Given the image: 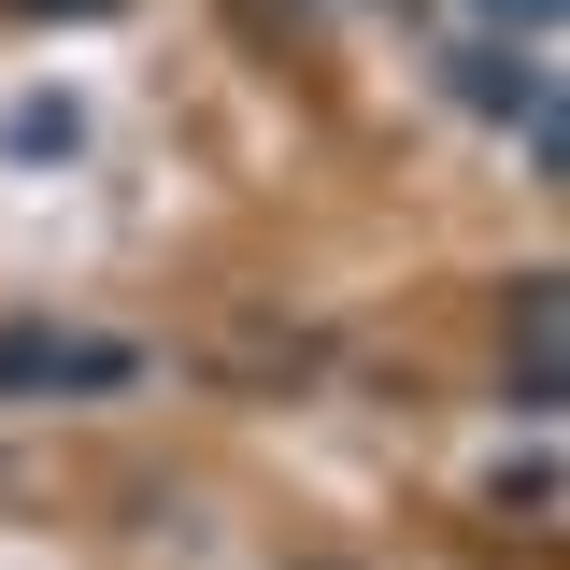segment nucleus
<instances>
[{"mask_svg": "<svg viewBox=\"0 0 570 570\" xmlns=\"http://www.w3.org/2000/svg\"><path fill=\"white\" fill-rule=\"evenodd\" d=\"M100 385H142V343H115V328H0V400H100Z\"/></svg>", "mask_w": 570, "mask_h": 570, "instance_id": "1", "label": "nucleus"}, {"mask_svg": "<svg viewBox=\"0 0 570 570\" xmlns=\"http://www.w3.org/2000/svg\"><path fill=\"white\" fill-rule=\"evenodd\" d=\"M557 371H570V299L557 272H513V414H557Z\"/></svg>", "mask_w": 570, "mask_h": 570, "instance_id": "2", "label": "nucleus"}, {"mask_svg": "<svg viewBox=\"0 0 570 570\" xmlns=\"http://www.w3.org/2000/svg\"><path fill=\"white\" fill-rule=\"evenodd\" d=\"M456 100H485V115H528V100H557V86H542V43H456Z\"/></svg>", "mask_w": 570, "mask_h": 570, "instance_id": "3", "label": "nucleus"}, {"mask_svg": "<svg viewBox=\"0 0 570 570\" xmlns=\"http://www.w3.org/2000/svg\"><path fill=\"white\" fill-rule=\"evenodd\" d=\"M71 142H86V100H71V86L0 100V157H14V171H43V157H71Z\"/></svg>", "mask_w": 570, "mask_h": 570, "instance_id": "4", "label": "nucleus"}, {"mask_svg": "<svg viewBox=\"0 0 570 570\" xmlns=\"http://www.w3.org/2000/svg\"><path fill=\"white\" fill-rule=\"evenodd\" d=\"M485 499H499V513H557V456H513Z\"/></svg>", "mask_w": 570, "mask_h": 570, "instance_id": "5", "label": "nucleus"}, {"mask_svg": "<svg viewBox=\"0 0 570 570\" xmlns=\"http://www.w3.org/2000/svg\"><path fill=\"white\" fill-rule=\"evenodd\" d=\"M471 14H485L499 43H557V0H471Z\"/></svg>", "mask_w": 570, "mask_h": 570, "instance_id": "6", "label": "nucleus"}]
</instances>
